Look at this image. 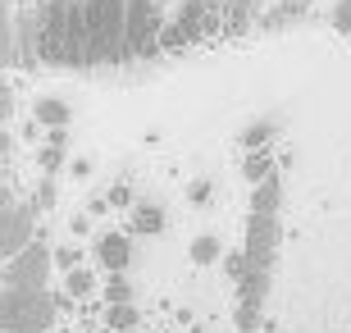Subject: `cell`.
<instances>
[{"label": "cell", "mask_w": 351, "mask_h": 333, "mask_svg": "<svg viewBox=\"0 0 351 333\" xmlns=\"http://www.w3.org/2000/svg\"><path fill=\"white\" fill-rule=\"evenodd\" d=\"M96 256H101L105 269H123L128 256H132V246H128V238H105V242L96 246Z\"/></svg>", "instance_id": "cell-1"}, {"label": "cell", "mask_w": 351, "mask_h": 333, "mask_svg": "<svg viewBox=\"0 0 351 333\" xmlns=\"http://www.w3.org/2000/svg\"><path fill=\"white\" fill-rule=\"evenodd\" d=\"M132 229L137 233H160L165 229V215H160L156 205H137V210H132Z\"/></svg>", "instance_id": "cell-2"}, {"label": "cell", "mask_w": 351, "mask_h": 333, "mask_svg": "<svg viewBox=\"0 0 351 333\" xmlns=\"http://www.w3.org/2000/svg\"><path fill=\"white\" fill-rule=\"evenodd\" d=\"M105 320H110V329H132L137 324V310H132V301H114Z\"/></svg>", "instance_id": "cell-3"}, {"label": "cell", "mask_w": 351, "mask_h": 333, "mask_svg": "<svg viewBox=\"0 0 351 333\" xmlns=\"http://www.w3.org/2000/svg\"><path fill=\"white\" fill-rule=\"evenodd\" d=\"M274 205H278V183H274V179H265L261 187H256V210H261V215H269Z\"/></svg>", "instance_id": "cell-4"}, {"label": "cell", "mask_w": 351, "mask_h": 333, "mask_svg": "<svg viewBox=\"0 0 351 333\" xmlns=\"http://www.w3.org/2000/svg\"><path fill=\"white\" fill-rule=\"evenodd\" d=\"M91 288H96V279H91L87 269H69V292L73 297H87Z\"/></svg>", "instance_id": "cell-5"}, {"label": "cell", "mask_w": 351, "mask_h": 333, "mask_svg": "<svg viewBox=\"0 0 351 333\" xmlns=\"http://www.w3.org/2000/svg\"><path fill=\"white\" fill-rule=\"evenodd\" d=\"M215 256H219V242H215V238H196L192 242V260L206 265V260H215Z\"/></svg>", "instance_id": "cell-6"}, {"label": "cell", "mask_w": 351, "mask_h": 333, "mask_svg": "<svg viewBox=\"0 0 351 333\" xmlns=\"http://www.w3.org/2000/svg\"><path fill=\"white\" fill-rule=\"evenodd\" d=\"M37 115L46 119V124H64L69 110H64V105H55V101H41V105H37Z\"/></svg>", "instance_id": "cell-7"}, {"label": "cell", "mask_w": 351, "mask_h": 333, "mask_svg": "<svg viewBox=\"0 0 351 333\" xmlns=\"http://www.w3.org/2000/svg\"><path fill=\"white\" fill-rule=\"evenodd\" d=\"M247 174H251V179H265V174H269V155L256 151V155L247 160Z\"/></svg>", "instance_id": "cell-8"}, {"label": "cell", "mask_w": 351, "mask_h": 333, "mask_svg": "<svg viewBox=\"0 0 351 333\" xmlns=\"http://www.w3.org/2000/svg\"><path fill=\"white\" fill-rule=\"evenodd\" d=\"M41 260H46V251H41V246H32V251H27V256L14 265V274H19V269H41Z\"/></svg>", "instance_id": "cell-9"}, {"label": "cell", "mask_w": 351, "mask_h": 333, "mask_svg": "<svg viewBox=\"0 0 351 333\" xmlns=\"http://www.w3.org/2000/svg\"><path fill=\"white\" fill-rule=\"evenodd\" d=\"M105 292H110V301H128V283H123V279H110V288H105Z\"/></svg>", "instance_id": "cell-10"}, {"label": "cell", "mask_w": 351, "mask_h": 333, "mask_svg": "<svg viewBox=\"0 0 351 333\" xmlns=\"http://www.w3.org/2000/svg\"><path fill=\"white\" fill-rule=\"evenodd\" d=\"M73 260H78V251H73V246H60V251H55V265L73 269Z\"/></svg>", "instance_id": "cell-11"}, {"label": "cell", "mask_w": 351, "mask_h": 333, "mask_svg": "<svg viewBox=\"0 0 351 333\" xmlns=\"http://www.w3.org/2000/svg\"><path fill=\"white\" fill-rule=\"evenodd\" d=\"M210 196V183H192V201H206Z\"/></svg>", "instance_id": "cell-12"}, {"label": "cell", "mask_w": 351, "mask_h": 333, "mask_svg": "<svg viewBox=\"0 0 351 333\" xmlns=\"http://www.w3.org/2000/svg\"><path fill=\"white\" fill-rule=\"evenodd\" d=\"M338 23H342V27H351V5H338Z\"/></svg>", "instance_id": "cell-13"}, {"label": "cell", "mask_w": 351, "mask_h": 333, "mask_svg": "<svg viewBox=\"0 0 351 333\" xmlns=\"http://www.w3.org/2000/svg\"><path fill=\"white\" fill-rule=\"evenodd\" d=\"M110 333H119V329H110Z\"/></svg>", "instance_id": "cell-14"}]
</instances>
